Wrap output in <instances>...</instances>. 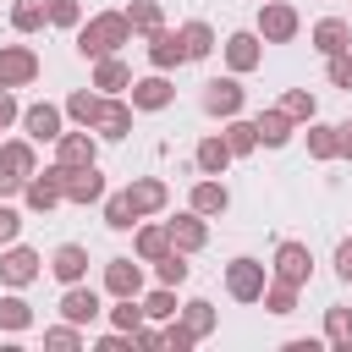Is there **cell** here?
I'll return each instance as SVG.
<instances>
[{"label":"cell","instance_id":"43","mask_svg":"<svg viewBox=\"0 0 352 352\" xmlns=\"http://www.w3.org/2000/svg\"><path fill=\"white\" fill-rule=\"evenodd\" d=\"M324 82H330V88H341V94H352V50L324 55Z\"/></svg>","mask_w":352,"mask_h":352},{"label":"cell","instance_id":"23","mask_svg":"<svg viewBox=\"0 0 352 352\" xmlns=\"http://www.w3.org/2000/svg\"><path fill=\"white\" fill-rule=\"evenodd\" d=\"M132 253H138L143 264L165 258V253H170V226H165V220H148V226L138 220V226H132Z\"/></svg>","mask_w":352,"mask_h":352},{"label":"cell","instance_id":"9","mask_svg":"<svg viewBox=\"0 0 352 352\" xmlns=\"http://www.w3.org/2000/svg\"><path fill=\"white\" fill-rule=\"evenodd\" d=\"M44 275V258L33 253V248H22V242H11V248H0V286H11V292H22V286H33Z\"/></svg>","mask_w":352,"mask_h":352},{"label":"cell","instance_id":"5","mask_svg":"<svg viewBox=\"0 0 352 352\" xmlns=\"http://www.w3.org/2000/svg\"><path fill=\"white\" fill-rule=\"evenodd\" d=\"M258 38L264 44H292L297 33H302V16H297V6L292 0H258Z\"/></svg>","mask_w":352,"mask_h":352},{"label":"cell","instance_id":"13","mask_svg":"<svg viewBox=\"0 0 352 352\" xmlns=\"http://www.w3.org/2000/svg\"><path fill=\"white\" fill-rule=\"evenodd\" d=\"M60 176H66V204H77V209L104 204V176H99V165H77V170L60 165Z\"/></svg>","mask_w":352,"mask_h":352},{"label":"cell","instance_id":"34","mask_svg":"<svg viewBox=\"0 0 352 352\" xmlns=\"http://www.w3.org/2000/svg\"><path fill=\"white\" fill-rule=\"evenodd\" d=\"M99 209H104V226H110V231H132V226H138V209H132L126 187H121V192H104Z\"/></svg>","mask_w":352,"mask_h":352},{"label":"cell","instance_id":"26","mask_svg":"<svg viewBox=\"0 0 352 352\" xmlns=\"http://www.w3.org/2000/svg\"><path fill=\"white\" fill-rule=\"evenodd\" d=\"M148 66H154V72H176V66H187L176 28H160V33H148Z\"/></svg>","mask_w":352,"mask_h":352},{"label":"cell","instance_id":"52","mask_svg":"<svg viewBox=\"0 0 352 352\" xmlns=\"http://www.w3.org/2000/svg\"><path fill=\"white\" fill-rule=\"evenodd\" d=\"M0 132H6V126H0Z\"/></svg>","mask_w":352,"mask_h":352},{"label":"cell","instance_id":"27","mask_svg":"<svg viewBox=\"0 0 352 352\" xmlns=\"http://www.w3.org/2000/svg\"><path fill=\"white\" fill-rule=\"evenodd\" d=\"M308 160H319V165H330V160H341V126H330V121H308Z\"/></svg>","mask_w":352,"mask_h":352},{"label":"cell","instance_id":"45","mask_svg":"<svg viewBox=\"0 0 352 352\" xmlns=\"http://www.w3.org/2000/svg\"><path fill=\"white\" fill-rule=\"evenodd\" d=\"M22 236V209H11V198H0V248H11Z\"/></svg>","mask_w":352,"mask_h":352},{"label":"cell","instance_id":"24","mask_svg":"<svg viewBox=\"0 0 352 352\" xmlns=\"http://www.w3.org/2000/svg\"><path fill=\"white\" fill-rule=\"evenodd\" d=\"M308 44L319 55H341V50H352V22L346 16H319L314 33H308Z\"/></svg>","mask_w":352,"mask_h":352},{"label":"cell","instance_id":"29","mask_svg":"<svg viewBox=\"0 0 352 352\" xmlns=\"http://www.w3.org/2000/svg\"><path fill=\"white\" fill-rule=\"evenodd\" d=\"M99 110H104V94H99L94 82H88V88H77V94L66 99V121H72V126H88V132H94Z\"/></svg>","mask_w":352,"mask_h":352},{"label":"cell","instance_id":"33","mask_svg":"<svg viewBox=\"0 0 352 352\" xmlns=\"http://www.w3.org/2000/svg\"><path fill=\"white\" fill-rule=\"evenodd\" d=\"M220 132H226V143H231V154H236V160H248V154L258 148V126H253L248 116H231Z\"/></svg>","mask_w":352,"mask_h":352},{"label":"cell","instance_id":"16","mask_svg":"<svg viewBox=\"0 0 352 352\" xmlns=\"http://www.w3.org/2000/svg\"><path fill=\"white\" fill-rule=\"evenodd\" d=\"M170 226V248H182V253H204L209 248V220L198 214V209H182L176 220H165Z\"/></svg>","mask_w":352,"mask_h":352},{"label":"cell","instance_id":"46","mask_svg":"<svg viewBox=\"0 0 352 352\" xmlns=\"http://www.w3.org/2000/svg\"><path fill=\"white\" fill-rule=\"evenodd\" d=\"M165 346H170V352H187V346H198V336H192L182 319H170V324H165Z\"/></svg>","mask_w":352,"mask_h":352},{"label":"cell","instance_id":"47","mask_svg":"<svg viewBox=\"0 0 352 352\" xmlns=\"http://www.w3.org/2000/svg\"><path fill=\"white\" fill-rule=\"evenodd\" d=\"M22 121V104H16V88H0V126H16Z\"/></svg>","mask_w":352,"mask_h":352},{"label":"cell","instance_id":"3","mask_svg":"<svg viewBox=\"0 0 352 352\" xmlns=\"http://www.w3.org/2000/svg\"><path fill=\"white\" fill-rule=\"evenodd\" d=\"M264 286H270V264H264V258L236 253V258L226 264V297H231V302H258Z\"/></svg>","mask_w":352,"mask_h":352},{"label":"cell","instance_id":"19","mask_svg":"<svg viewBox=\"0 0 352 352\" xmlns=\"http://www.w3.org/2000/svg\"><path fill=\"white\" fill-rule=\"evenodd\" d=\"M94 132H99L104 143H121V138L132 132V99H121V94H104V110H99Z\"/></svg>","mask_w":352,"mask_h":352},{"label":"cell","instance_id":"50","mask_svg":"<svg viewBox=\"0 0 352 352\" xmlns=\"http://www.w3.org/2000/svg\"><path fill=\"white\" fill-rule=\"evenodd\" d=\"M99 352H126V330H110V336H99Z\"/></svg>","mask_w":352,"mask_h":352},{"label":"cell","instance_id":"6","mask_svg":"<svg viewBox=\"0 0 352 352\" xmlns=\"http://www.w3.org/2000/svg\"><path fill=\"white\" fill-rule=\"evenodd\" d=\"M204 116H214V121H231V116H242V104H248V88L236 82V72H226V77H209L204 82Z\"/></svg>","mask_w":352,"mask_h":352},{"label":"cell","instance_id":"49","mask_svg":"<svg viewBox=\"0 0 352 352\" xmlns=\"http://www.w3.org/2000/svg\"><path fill=\"white\" fill-rule=\"evenodd\" d=\"M336 275L352 286V236H341V242H336Z\"/></svg>","mask_w":352,"mask_h":352},{"label":"cell","instance_id":"4","mask_svg":"<svg viewBox=\"0 0 352 352\" xmlns=\"http://www.w3.org/2000/svg\"><path fill=\"white\" fill-rule=\"evenodd\" d=\"M60 204H66V176H60V165L33 170L28 187H22V209H28V214H50V209H60Z\"/></svg>","mask_w":352,"mask_h":352},{"label":"cell","instance_id":"32","mask_svg":"<svg viewBox=\"0 0 352 352\" xmlns=\"http://www.w3.org/2000/svg\"><path fill=\"white\" fill-rule=\"evenodd\" d=\"M11 28L28 38L38 28H50V0H11Z\"/></svg>","mask_w":352,"mask_h":352},{"label":"cell","instance_id":"2","mask_svg":"<svg viewBox=\"0 0 352 352\" xmlns=\"http://www.w3.org/2000/svg\"><path fill=\"white\" fill-rule=\"evenodd\" d=\"M270 275L302 292V286L314 280V248H308V242H297V236L275 242V253H270Z\"/></svg>","mask_w":352,"mask_h":352},{"label":"cell","instance_id":"35","mask_svg":"<svg viewBox=\"0 0 352 352\" xmlns=\"http://www.w3.org/2000/svg\"><path fill=\"white\" fill-rule=\"evenodd\" d=\"M192 253H182V248H170L165 258H154V280L160 286H187V275H192V264H187Z\"/></svg>","mask_w":352,"mask_h":352},{"label":"cell","instance_id":"11","mask_svg":"<svg viewBox=\"0 0 352 352\" xmlns=\"http://www.w3.org/2000/svg\"><path fill=\"white\" fill-rule=\"evenodd\" d=\"M55 165L77 170V165H99V132L77 126V132H60L55 138Z\"/></svg>","mask_w":352,"mask_h":352},{"label":"cell","instance_id":"21","mask_svg":"<svg viewBox=\"0 0 352 352\" xmlns=\"http://www.w3.org/2000/svg\"><path fill=\"white\" fill-rule=\"evenodd\" d=\"M50 275H55L60 286L88 280V248H82V242H60V248L50 253Z\"/></svg>","mask_w":352,"mask_h":352},{"label":"cell","instance_id":"30","mask_svg":"<svg viewBox=\"0 0 352 352\" xmlns=\"http://www.w3.org/2000/svg\"><path fill=\"white\" fill-rule=\"evenodd\" d=\"M28 324H33V302L6 286V297H0V330H6V336H22Z\"/></svg>","mask_w":352,"mask_h":352},{"label":"cell","instance_id":"12","mask_svg":"<svg viewBox=\"0 0 352 352\" xmlns=\"http://www.w3.org/2000/svg\"><path fill=\"white\" fill-rule=\"evenodd\" d=\"M38 77V55L28 44H0V88H28Z\"/></svg>","mask_w":352,"mask_h":352},{"label":"cell","instance_id":"51","mask_svg":"<svg viewBox=\"0 0 352 352\" xmlns=\"http://www.w3.org/2000/svg\"><path fill=\"white\" fill-rule=\"evenodd\" d=\"M341 160H352V121H341Z\"/></svg>","mask_w":352,"mask_h":352},{"label":"cell","instance_id":"28","mask_svg":"<svg viewBox=\"0 0 352 352\" xmlns=\"http://www.w3.org/2000/svg\"><path fill=\"white\" fill-rule=\"evenodd\" d=\"M94 88H99V94H126V88H132V66H126L121 55H99V60H94Z\"/></svg>","mask_w":352,"mask_h":352},{"label":"cell","instance_id":"41","mask_svg":"<svg viewBox=\"0 0 352 352\" xmlns=\"http://www.w3.org/2000/svg\"><path fill=\"white\" fill-rule=\"evenodd\" d=\"M143 314H148V319H176V314H182L176 286H154V292H143Z\"/></svg>","mask_w":352,"mask_h":352},{"label":"cell","instance_id":"37","mask_svg":"<svg viewBox=\"0 0 352 352\" xmlns=\"http://www.w3.org/2000/svg\"><path fill=\"white\" fill-rule=\"evenodd\" d=\"M324 346L352 352V308H324Z\"/></svg>","mask_w":352,"mask_h":352},{"label":"cell","instance_id":"36","mask_svg":"<svg viewBox=\"0 0 352 352\" xmlns=\"http://www.w3.org/2000/svg\"><path fill=\"white\" fill-rule=\"evenodd\" d=\"M126 22H132V33L148 38V33L165 28V6H160V0H132V6H126Z\"/></svg>","mask_w":352,"mask_h":352},{"label":"cell","instance_id":"48","mask_svg":"<svg viewBox=\"0 0 352 352\" xmlns=\"http://www.w3.org/2000/svg\"><path fill=\"white\" fill-rule=\"evenodd\" d=\"M22 187H28V176H16V170L0 160V198H22Z\"/></svg>","mask_w":352,"mask_h":352},{"label":"cell","instance_id":"8","mask_svg":"<svg viewBox=\"0 0 352 352\" xmlns=\"http://www.w3.org/2000/svg\"><path fill=\"white\" fill-rule=\"evenodd\" d=\"M22 138H33V143H55L60 132H66V104H50V99H38V104H22Z\"/></svg>","mask_w":352,"mask_h":352},{"label":"cell","instance_id":"18","mask_svg":"<svg viewBox=\"0 0 352 352\" xmlns=\"http://www.w3.org/2000/svg\"><path fill=\"white\" fill-rule=\"evenodd\" d=\"M99 314H104V302H99V292H94L88 280H77V286L60 292V319H72V324H94Z\"/></svg>","mask_w":352,"mask_h":352},{"label":"cell","instance_id":"25","mask_svg":"<svg viewBox=\"0 0 352 352\" xmlns=\"http://www.w3.org/2000/svg\"><path fill=\"white\" fill-rule=\"evenodd\" d=\"M176 38H182V55H187V60H209V55L220 50V38H214V28H209L204 16L182 22V28H176Z\"/></svg>","mask_w":352,"mask_h":352},{"label":"cell","instance_id":"7","mask_svg":"<svg viewBox=\"0 0 352 352\" xmlns=\"http://www.w3.org/2000/svg\"><path fill=\"white\" fill-rule=\"evenodd\" d=\"M220 55H226V72H236V77L258 72V66H264V38H258V28H236V33H226Z\"/></svg>","mask_w":352,"mask_h":352},{"label":"cell","instance_id":"14","mask_svg":"<svg viewBox=\"0 0 352 352\" xmlns=\"http://www.w3.org/2000/svg\"><path fill=\"white\" fill-rule=\"evenodd\" d=\"M126 198H132L138 220H154V214L170 204V187H165L160 176H132V182H126Z\"/></svg>","mask_w":352,"mask_h":352},{"label":"cell","instance_id":"17","mask_svg":"<svg viewBox=\"0 0 352 352\" xmlns=\"http://www.w3.org/2000/svg\"><path fill=\"white\" fill-rule=\"evenodd\" d=\"M104 297H143V258H110L104 264Z\"/></svg>","mask_w":352,"mask_h":352},{"label":"cell","instance_id":"44","mask_svg":"<svg viewBox=\"0 0 352 352\" xmlns=\"http://www.w3.org/2000/svg\"><path fill=\"white\" fill-rule=\"evenodd\" d=\"M50 28L77 33V28H82V6H77V0H50Z\"/></svg>","mask_w":352,"mask_h":352},{"label":"cell","instance_id":"40","mask_svg":"<svg viewBox=\"0 0 352 352\" xmlns=\"http://www.w3.org/2000/svg\"><path fill=\"white\" fill-rule=\"evenodd\" d=\"M275 319H286V314H297V286H286V280H275L270 275V286H264V297H258Z\"/></svg>","mask_w":352,"mask_h":352},{"label":"cell","instance_id":"15","mask_svg":"<svg viewBox=\"0 0 352 352\" xmlns=\"http://www.w3.org/2000/svg\"><path fill=\"white\" fill-rule=\"evenodd\" d=\"M187 209H198L204 220H214V214H226V209H231V187H226L220 176H198V182H192V192H187Z\"/></svg>","mask_w":352,"mask_h":352},{"label":"cell","instance_id":"42","mask_svg":"<svg viewBox=\"0 0 352 352\" xmlns=\"http://www.w3.org/2000/svg\"><path fill=\"white\" fill-rule=\"evenodd\" d=\"M44 346H55V352H77V346H82V324H72V319L50 324V330H44Z\"/></svg>","mask_w":352,"mask_h":352},{"label":"cell","instance_id":"38","mask_svg":"<svg viewBox=\"0 0 352 352\" xmlns=\"http://www.w3.org/2000/svg\"><path fill=\"white\" fill-rule=\"evenodd\" d=\"M104 314H110V330H126V336H138V324L148 319L143 297H116V308H104Z\"/></svg>","mask_w":352,"mask_h":352},{"label":"cell","instance_id":"39","mask_svg":"<svg viewBox=\"0 0 352 352\" xmlns=\"http://www.w3.org/2000/svg\"><path fill=\"white\" fill-rule=\"evenodd\" d=\"M280 110H286L297 126H308V121L319 116V99H314L308 88H286V94H280Z\"/></svg>","mask_w":352,"mask_h":352},{"label":"cell","instance_id":"31","mask_svg":"<svg viewBox=\"0 0 352 352\" xmlns=\"http://www.w3.org/2000/svg\"><path fill=\"white\" fill-rule=\"evenodd\" d=\"M176 319H182V324H187V330H192L198 341H204V336H214V324H220V314H214V302H204V297H187Z\"/></svg>","mask_w":352,"mask_h":352},{"label":"cell","instance_id":"10","mask_svg":"<svg viewBox=\"0 0 352 352\" xmlns=\"http://www.w3.org/2000/svg\"><path fill=\"white\" fill-rule=\"evenodd\" d=\"M126 99H132V110H165L170 99H176V82H170V72H148V77H132V88H126Z\"/></svg>","mask_w":352,"mask_h":352},{"label":"cell","instance_id":"22","mask_svg":"<svg viewBox=\"0 0 352 352\" xmlns=\"http://www.w3.org/2000/svg\"><path fill=\"white\" fill-rule=\"evenodd\" d=\"M253 126H258V148H286V143H292V132H297V121H292L280 104L258 110V116H253Z\"/></svg>","mask_w":352,"mask_h":352},{"label":"cell","instance_id":"1","mask_svg":"<svg viewBox=\"0 0 352 352\" xmlns=\"http://www.w3.org/2000/svg\"><path fill=\"white\" fill-rule=\"evenodd\" d=\"M72 44H77L82 60L121 55V44H132V22H126V11H94V16H82V28L72 33Z\"/></svg>","mask_w":352,"mask_h":352},{"label":"cell","instance_id":"20","mask_svg":"<svg viewBox=\"0 0 352 352\" xmlns=\"http://www.w3.org/2000/svg\"><path fill=\"white\" fill-rule=\"evenodd\" d=\"M231 143H226V132H209V138H198V148H192V165H198V176H226L231 170Z\"/></svg>","mask_w":352,"mask_h":352}]
</instances>
